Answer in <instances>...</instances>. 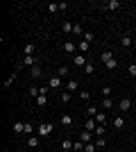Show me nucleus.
<instances>
[{"label":"nucleus","instance_id":"1","mask_svg":"<svg viewBox=\"0 0 136 152\" xmlns=\"http://www.w3.org/2000/svg\"><path fill=\"white\" fill-rule=\"evenodd\" d=\"M36 132H39L41 136H50V132H52V125H50V123H41Z\"/></svg>","mask_w":136,"mask_h":152},{"label":"nucleus","instance_id":"2","mask_svg":"<svg viewBox=\"0 0 136 152\" xmlns=\"http://www.w3.org/2000/svg\"><path fill=\"white\" fill-rule=\"evenodd\" d=\"M39 59L34 57V55H27V57H23V66H30V68H34V66H39Z\"/></svg>","mask_w":136,"mask_h":152},{"label":"nucleus","instance_id":"3","mask_svg":"<svg viewBox=\"0 0 136 152\" xmlns=\"http://www.w3.org/2000/svg\"><path fill=\"white\" fill-rule=\"evenodd\" d=\"M118 109H120V111H129L132 109V98H123V100L118 102Z\"/></svg>","mask_w":136,"mask_h":152},{"label":"nucleus","instance_id":"4","mask_svg":"<svg viewBox=\"0 0 136 152\" xmlns=\"http://www.w3.org/2000/svg\"><path fill=\"white\" fill-rule=\"evenodd\" d=\"M73 61H75V66H79V68H84V66H86V57H84V55H79V52L73 57Z\"/></svg>","mask_w":136,"mask_h":152},{"label":"nucleus","instance_id":"5","mask_svg":"<svg viewBox=\"0 0 136 152\" xmlns=\"http://www.w3.org/2000/svg\"><path fill=\"white\" fill-rule=\"evenodd\" d=\"M59 123H61L64 127H71V125H73V116H68V114H61V116H59Z\"/></svg>","mask_w":136,"mask_h":152},{"label":"nucleus","instance_id":"6","mask_svg":"<svg viewBox=\"0 0 136 152\" xmlns=\"http://www.w3.org/2000/svg\"><path fill=\"white\" fill-rule=\"evenodd\" d=\"M48 86H50V89H59V86H61V80H59V75L50 77V80H48Z\"/></svg>","mask_w":136,"mask_h":152},{"label":"nucleus","instance_id":"7","mask_svg":"<svg viewBox=\"0 0 136 152\" xmlns=\"http://www.w3.org/2000/svg\"><path fill=\"white\" fill-rule=\"evenodd\" d=\"M120 45L127 48V50L132 48V37H129V34H123V37H120Z\"/></svg>","mask_w":136,"mask_h":152},{"label":"nucleus","instance_id":"8","mask_svg":"<svg viewBox=\"0 0 136 152\" xmlns=\"http://www.w3.org/2000/svg\"><path fill=\"white\" fill-rule=\"evenodd\" d=\"M64 50L68 52V55H77V52H75V50H77V45L71 43V41H66V43H64Z\"/></svg>","mask_w":136,"mask_h":152},{"label":"nucleus","instance_id":"9","mask_svg":"<svg viewBox=\"0 0 136 152\" xmlns=\"http://www.w3.org/2000/svg\"><path fill=\"white\" fill-rule=\"evenodd\" d=\"M41 73H43V68H41V66H34V68H30V77H32V80L41 77Z\"/></svg>","mask_w":136,"mask_h":152},{"label":"nucleus","instance_id":"10","mask_svg":"<svg viewBox=\"0 0 136 152\" xmlns=\"http://www.w3.org/2000/svg\"><path fill=\"white\" fill-rule=\"evenodd\" d=\"M111 59H113V52H109V50H104L102 55H100V61H104V64H109Z\"/></svg>","mask_w":136,"mask_h":152},{"label":"nucleus","instance_id":"11","mask_svg":"<svg viewBox=\"0 0 136 152\" xmlns=\"http://www.w3.org/2000/svg\"><path fill=\"white\" fill-rule=\"evenodd\" d=\"M95 123H97L95 118H89V121H86V125H84V129H89V132H95V127H97Z\"/></svg>","mask_w":136,"mask_h":152},{"label":"nucleus","instance_id":"12","mask_svg":"<svg viewBox=\"0 0 136 152\" xmlns=\"http://www.w3.org/2000/svg\"><path fill=\"white\" fill-rule=\"evenodd\" d=\"M91 136H93V132H89V129H84V132L79 134V141H84V143H91Z\"/></svg>","mask_w":136,"mask_h":152},{"label":"nucleus","instance_id":"13","mask_svg":"<svg viewBox=\"0 0 136 152\" xmlns=\"http://www.w3.org/2000/svg\"><path fill=\"white\" fill-rule=\"evenodd\" d=\"M118 7H120V2H118V0H109V2L104 5V9H111V12H116Z\"/></svg>","mask_w":136,"mask_h":152},{"label":"nucleus","instance_id":"14","mask_svg":"<svg viewBox=\"0 0 136 152\" xmlns=\"http://www.w3.org/2000/svg\"><path fill=\"white\" fill-rule=\"evenodd\" d=\"M84 148H86V143H84V141H79V139L73 143V150H75V152H82Z\"/></svg>","mask_w":136,"mask_h":152},{"label":"nucleus","instance_id":"15","mask_svg":"<svg viewBox=\"0 0 136 152\" xmlns=\"http://www.w3.org/2000/svg\"><path fill=\"white\" fill-rule=\"evenodd\" d=\"M113 127H116V129H123V127H125L123 116H116V118H113Z\"/></svg>","mask_w":136,"mask_h":152},{"label":"nucleus","instance_id":"16","mask_svg":"<svg viewBox=\"0 0 136 152\" xmlns=\"http://www.w3.org/2000/svg\"><path fill=\"white\" fill-rule=\"evenodd\" d=\"M77 50H79V55H84V52L89 50V43H86L84 39H82V41H79V43H77Z\"/></svg>","mask_w":136,"mask_h":152},{"label":"nucleus","instance_id":"17","mask_svg":"<svg viewBox=\"0 0 136 152\" xmlns=\"http://www.w3.org/2000/svg\"><path fill=\"white\" fill-rule=\"evenodd\" d=\"M16 75H18V73L14 70L12 75H9V80H5V89H9V86H12V84H14V80H16Z\"/></svg>","mask_w":136,"mask_h":152},{"label":"nucleus","instance_id":"18","mask_svg":"<svg viewBox=\"0 0 136 152\" xmlns=\"http://www.w3.org/2000/svg\"><path fill=\"white\" fill-rule=\"evenodd\" d=\"M95 121H97V125H104V121H107V114H102V111H97Z\"/></svg>","mask_w":136,"mask_h":152},{"label":"nucleus","instance_id":"19","mask_svg":"<svg viewBox=\"0 0 136 152\" xmlns=\"http://www.w3.org/2000/svg\"><path fill=\"white\" fill-rule=\"evenodd\" d=\"M71 91H64V93H61V102H64V104H68V102H71Z\"/></svg>","mask_w":136,"mask_h":152},{"label":"nucleus","instance_id":"20","mask_svg":"<svg viewBox=\"0 0 136 152\" xmlns=\"http://www.w3.org/2000/svg\"><path fill=\"white\" fill-rule=\"evenodd\" d=\"M73 27H75V23H68V20L61 23V30H64V32H73Z\"/></svg>","mask_w":136,"mask_h":152},{"label":"nucleus","instance_id":"21","mask_svg":"<svg viewBox=\"0 0 136 152\" xmlns=\"http://www.w3.org/2000/svg\"><path fill=\"white\" fill-rule=\"evenodd\" d=\"M45 102H48V98H45L43 93H39V98H36V104H39V107H45Z\"/></svg>","mask_w":136,"mask_h":152},{"label":"nucleus","instance_id":"22","mask_svg":"<svg viewBox=\"0 0 136 152\" xmlns=\"http://www.w3.org/2000/svg\"><path fill=\"white\" fill-rule=\"evenodd\" d=\"M14 132H25V123H14Z\"/></svg>","mask_w":136,"mask_h":152},{"label":"nucleus","instance_id":"23","mask_svg":"<svg viewBox=\"0 0 136 152\" xmlns=\"http://www.w3.org/2000/svg\"><path fill=\"white\" fill-rule=\"evenodd\" d=\"M73 34H75V37H84V30H82V25H75V27H73Z\"/></svg>","mask_w":136,"mask_h":152},{"label":"nucleus","instance_id":"24","mask_svg":"<svg viewBox=\"0 0 136 152\" xmlns=\"http://www.w3.org/2000/svg\"><path fill=\"white\" fill-rule=\"evenodd\" d=\"M84 73H86V75H93V73H95V66H93V64H86V66H84Z\"/></svg>","mask_w":136,"mask_h":152},{"label":"nucleus","instance_id":"25","mask_svg":"<svg viewBox=\"0 0 136 152\" xmlns=\"http://www.w3.org/2000/svg\"><path fill=\"white\" fill-rule=\"evenodd\" d=\"M27 145H30V148H36V145H39V139H36V136H30V139H27Z\"/></svg>","mask_w":136,"mask_h":152},{"label":"nucleus","instance_id":"26","mask_svg":"<svg viewBox=\"0 0 136 152\" xmlns=\"http://www.w3.org/2000/svg\"><path fill=\"white\" fill-rule=\"evenodd\" d=\"M34 50H36V48H34V43H27V45H25V57H27V55H34Z\"/></svg>","mask_w":136,"mask_h":152},{"label":"nucleus","instance_id":"27","mask_svg":"<svg viewBox=\"0 0 136 152\" xmlns=\"http://www.w3.org/2000/svg\"><path fill=\"white\" fill-rule=\"evenodd\" d=\"M59 77H66L68 75V66H59V73H57Z\"/></svg>","mask_w":136,"mask_h":152},{"label":"nucleus","instance_id":"28","mask_svg":"<svg viewBox=\"0 0 136 152\" xmlns=\"http://www.w3.org/2000/svg\"><path fill=\"white\" fill-rule=\"evenodd\" d=\"M102 107H104V109H111V107H113V102H111V98H104V100H102Z\"/></svg>","mask_w":136,"mask_h":152},{"label":"nucleus","instance_id":"29","mask_svg":"<svg viewBox=\"0 0 136 152\" xmlns=\"http://www.w3.org/2000/svg\"><path fill=\"white\" fill-rule=\"evenodd\" d=\"M107 145V141H104V136H97V141H95V148H104Z\"/></svg>","mask_w":136,"mask_h":152},{"label":"nucleus","instance_id":"30","mask_svg":"<svg viewBox=\"0 0 136 152\" xmlns=\"http://www.w3.org/2000/svg\"><path fill=\"white\" fill-rule=\"evenodd\" d=\"M104 132H107V129H104V125H97V127H95V136H104Z\"/></svg>","mask_w":136,"mask_h":152},{"label":"nucleus","instance_id":"31","mask_svg":"<svg viewBox=\"0 0 136 152\" xmlns=\"http://www.w3.org/2000/svg\"><path fill=\"white\" fill-rule=\"evenodd\" d=\"M48 12H52V14L59 12V5H57V2H50V5H48Z\"/></svg>","mask_w":136,"mask_h":152},{"label":"nucleus","instance_id":"32","mask_svg":"<svg viewBox=\"0 0 136 152\" xmlns=\"http://www.w3.org/2000/svg\"><path fill=\"white\" fill-rule=\"evenodd\" d=\"M79 100H84V102H89V100H91V95H89V91H82V93H79Z\"/></svg>","mask_w":136,"mask_h":152},{"label":"nucleus","instance_id":"33","mask_svg":"<svg viewBox=\"0 0 136 152\" xmlns=\"http://www.w3.org/2000/svg\"><path fill=\"white\" fill-rule=\"evenodd\" d=\"M86 114H89V118H95L97 111H95V107H89V109H86Z\"/></svg>","mask_w":136,"mask_h":152},{"label":"nucleus","instance_id":"34","mask_svg":"<svg viewBox=\"0 0 136 152\" xmlns=\"http://www.w3.org/2000/svg\"><path fill=\"white\" fill-rule=\"evenodd\" d=\"M68 91H71V93H73V91H77V82H75V80L68 82Z\"/></svg>","mask_w":136,"mask_h":152},{"label":"nucleus","instance_id":"35","mask_svg":"<svg viewBox=\"0 0 136 152\" xmlns=\"http://www.w3.org/2000/svg\"><path fill=\"white\" fill-rule=\"evenodd\" d=\"M104 66H107V68H109V70H113V68H116V66H118V61H116V59H111V61H109V64H104Z\"/></svg>","mask_w":136,"mask_h":152},{"label":"nucleus","instance_id":"36","mask_svg":"<svg viewBox=\"0 0 136 152\" xmlns=\"http://www.w3.org/2000/svg\"><path fill=\"white\" fill-rule=\"evenodd\" d=\"M84 152H95V143H86Z\"/></svg>","mask_w":136,"mask_h":152},{"label":"nucleus","instance_id":"37","mask_svg":"<svg viewBox=\"0 0 136 152\" xmlns=\"http://www.w3.org/2000/svg\"><path fill=\"white\" fill-rule=\"evenodd\" d=\"M61 148H64V150H71V148H73V143H71V141H68V139H66L64 143H61Z\"/></svg>","mask_w":136,"mask_h":152},{"label":"nucleus","instance_id":"38","mask_svg":"<svg viewBox=\"0 0 136 152\" xmlns=\"http://www.w3.org/2000/svg\"><path fill=\"white\" fill-rule=\"evenodd\" d=\"M84 41H86V43H91V41H93V34H91V32H84Z\"/></svg>","mask_w":136,"mask_h":152},{"label":"nucleus","instance_id":"39","mask_svg":"<svg viewBox=\"0 0 136 152\" xmlns=\"http://www.w3.org/2000/svg\"><path fill=\"white\" fill-rule=\"evenodd\" d=\"M129 75L136 77V64H129Z\"/></svg>","mask_w":136,"mask_h":152},{"label":"nucleus","instance_id":"40","mask_svg":"<svg viewBox=\"0 0 136 152\" xmlns=\"http://www.w3.org/2000/svg\"><path fill=\"white\" fill-rule=\"evenodd\" d=\"M32 132H34V127L30 125V123H25V134H32Z\"/></svg>","mask_w":136,"mask_h":152},{"label":"nucleus","instance_id":"41","mask_svg":"<svg viewBox=\"0 0 136 152\" xmlns=\"http://www.w3.org/2000/svg\"><path fill=\"white\" fill-rule=\"evenodd\" d=\"M102 95H104V98H109V95H111V89H109V86H104V89H102Z\"/></svg>","mask_w":136,"mask_h":152},{"label":"nucleus","instance_id":"42","mask_svg":"<svg viewBox=\"0 0 136 152\" xmlns=\"http://www.w3.org/2000/svg\"><path fill=\"white\" fill-rule=\"evenodd\" d=\"M68 9V2H59V12H66Z\"/></svg>","mask_w":136,"mask_h":152}]
</instances>
